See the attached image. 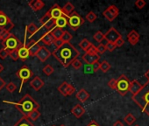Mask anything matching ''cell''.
I'll use <instances>...</instances> for the list:
<instances>
[{"label":"cell","instance_id":"6da1fadb","mask_svg":"<svg viewBox=\"0 0 149 126\" xmlns=\"http://www.w3.org/2000/svg\"><path fill=\"white\" fill-rule=\"evenodd\" d=\"M51 54L61 63L64 68H68L74 60L77 59L80 53L70 43H64L61 47L55 49Z\"/></svg>","mask_w":149,"mask_h":126},{"label":"cell","instance_id":"7a4b0ae2","mask_svg":"<svg viewBox=\"0 0 149 126\" xmlns=\"http://www.w3.org/2000/svg\"><path fill=\"white\" fill-rule=\"evenodd\" d=\"M5 103L8 104H13L14 107L18 109V110L23 115V116H26L34 109H39L40 104L29 95L26 94L18 102H8V101H4Z\"/></svg>","mask_w":149,"mask_h":126},{"label":"cell","instance_id":"3957f363","mask_svg":"<svg viewBox=\"0 0 149 126\" xmlns=\"http://www.w3.org/2000/svg\"><path fill=\"white\" fill-rule=\"evenodd\" d=\"M133 102L141 109L142 112L149 116V82L142 86L139 93L132 96Z\"/></svg>","mask_w":149,"mask_h":126},{"label":"cell","instance_id":"277c9868","mask_svg":"<svg viewBox=\"0 0 149 126\" xmlns=\"http://www.w3.org/2000/svg\"><path fill=\"white\" fill-rule=\"evenodd\" d=\"M130 83L131 82L129 81V79L125 75H121L118 79H117V82H116V91L121 95V96H125L128 92H129V89H130Z\"/></svg>","mask_w":149,"mask_h":126},{"label":"cell","instance_id":"5b68a950","mask_svg":"<svg viewBox=\"0 0 149 126\" xmlns=\"http://www.w3.org/2000/svg\"><path fill=\"white\" fill-rule=\"evenodd\" d=\"M16 75L19 78V80L21 81L20 82V87H19V93H21L22 91V88H23V85L33 75V71L26 65H24L20 69H19L17 72H16Z\"/></svg>","mask_w":149,"mask_h":126},{"label":"cell","instance_id":"8992f818","mask_svg":"<svg viewBox=\"0 0 149 126\" xmlns=\"http://www.w3.org/2000/svg\"><path fill=\"white\" fill-rule=\"evenodd\" d=\"M67 19L68 25L73 31H77V29H79L80 26L84 23V19L77 12H74L70 15L67 16Z\"/></svg>","mask_w":149,"mask_h":126},{"label":"cell","instance_id":"52a82bcc","mask_svg":"<svg viewBox=\"0 0 149 126\" xmlns=\"http://www.w3.org/2000/svg\"><path fill=\"white\" fill-rule=\"evenodd\" d=\"M2 45L3 47L5 49H6L7 51H13V50H18L21 45L22 42L18 39V37H16L14 34L11 33V35L9 36V38L7 39H6L5 41H2Z\"/></svg>","mask_w":149,"mask_h":126},{"label":"cell","instance_id":"ba28073f","mask_svg":"<svg viewBox=\"0 0 149 126\" xmlns=\"http://www.w3.org/2000/svg\"><path fill=\"white\" fill-rule=\"evenodd\" d=\"M18 55H19V59H20L22 61H25L29 56V45H28V41H27V32L26 30L25 32V38H24V41L22 42L21 46L18 49Z\"/></svg>","mask_w":149,"mask_h":126},{"label":"cell","instance_id":"9c48e42d","mask_svg":"<svg viewBox=\"0 0 149 126\" xmlns=\"http://www.w3.org/2000/svg\"><path fill=\"white\" fill-rule=\"evenodd\" d=\"M14 27V24L10 19V18L2 11H0V28L3 31L11 32V30Z\"/></svg>","mask_w":149,"mask_h":126},{"label":"cell","instance_id":"30bf717a","mask_svg":"<svg viewBox=\"0 0 149 126\" xmlns=\"http://www.w3.org/2000/svg\"><path fill=\"white\" fill-rule=\"evenodd\" d=\"M118 14H119V10H118V8L116 6H114V5L110 6H109L106 10H104V12H103L104 17L107 20H109L110 22L113 21V20L118 16Z\"/></svg>","mask_w":149,"mask_h":126},{"label":"cell","instance_id":"8fae6325","mask_svg":"<svg viewBox=\"0 0 149 126\" xmlns=\"http://www.w3.org/2000/svg\"><path fill=\"white\" fill-rule=\"evenodd\" d=\"M40 23L41 26L45 27L47 30V32L52 31L55 27V21L53 19H51V17L48 15L47 12L40 19Z\"/></svg>","mask_w":149,"mask_h":126},{"label":"cell","instance_id":"7c38bea8","mask_svg":"<svg viewBox=\"0 0 149 126\" xmlns=\"http://www.w3.org/2000/svg\"><path fill=\"white\" fill-rule=\"evenodd\" d=\"M120 37H122L121 34L114 27H111L104 34V39L107 42H111V43H115L116 40L118 39Z\"/></svg>","mask_w":149,"mask_h":126},{"label":"cell","instance_id":"4fadbf2b","mask_svg":"<svg viewBox=\"0 0 149 126\" xmlns=\"http://www.w3.org/2000/svg\"><path fill=\"white\" fill-rule=\"evenodd\" d=\"M47 13H48V15L51 17V19H53L54 21H55L56 19H58L59 18H61V17L65 16L64 13H63V12H62V10H61V7H60L59 5H57V4L54 5V6L48 10Z\"/></svg>","mask_w":149,"mask_h":126},{"label":"cell","instance_id":"5bb4252c","mask_svg":"<svg viewBox=\"0 0 149 126\" xmlns=\"http://www.w3.org/2000/svg\"><path fill=\"white\" fill-rule=\"evenodd\" d=\"M51 56V52L45 46H41L40 49L39 50V52L36 54V57L42 62H45L49 57Z\"/></svg>","mask_w":149,"mask_h":126},{"label":"cell","instance_id":"9a60e30c","mask_svg":"<svg viewBox=\"0 0 149 126\" xmlns=\"http://www.w3.org/2000/svg\"><path fill=\"white\" fill-rule=\"evenodd\" d=\"M99 59H100L99 54H89V53H85L82 56V60L86 63V65H92L93 63L98 61Z\"/></svg>","mask_w":149,"mask_h":126},{"label":"cell","instance_id":"2e32d148","mask_svg":"<svg viewBox=\"0 0 149 126\" xmlns=\"http://www.w3.org/2000/svg\"><path fill=\"white\" fill-rule=\"evenodd\" d=\"M28 45H29V54H30V56H36V54L39 52V50L40 49L41 46L39 43H37L35 40L28 41Z\"/></svg>","mask_w":149,"mask_h":126},{"label":"cell","instance_id":"e0dca14e","mask_svg":"<svg viewBox=\"0 0 149 126\" xmlns=\"http://www.w3.org/2000/svg\"><path fill=\"white\" fill-rule=\"evenodd\" d=\"M44 85H45V82L41 80V78L40 76H35L30 82V86L36 91H39Z\"/></svg>","mask_w":149,"mask_h":126},{"label":"cell","instance_id":"ac0fdd59","mask_svg":"<svg viewBox=\"0 0 149 126\" xmlns=\"http://www.w3.org/2000/svg\"><path fill=\"white\" fill-rule=\"evenodd\" d=\"M71 113L76 116L77 118H80L82 117L84 113H85V109L81 105V104H77L73 107V109H71Z\"/></svg>","mask_w":149,"mask_h":126},{"label":"cell","instance_id":"d6986e66","mask_svg":"<svg viewBox=\"0 0 149 126\" xmlns=\"http://www.w3.org/2000/svg\"><path fill=\"white\" fill-rule=\"evenodd\" d=\"M28 5L34 12L40 11L41 9H43L45 7V3L43 1H41V0H32V1L29 2Z\"/></svg>","mask_w":149,"mask_h":126},{"label":"cell","instance_id":"ffe728a7","mask_svg":"<svg viewBox=\"0 0 149 126\" xmlns=\"http://www.w3.org/2000/svg\"><path fill=\"white\" fill-rule=\"evenodd\" d=\"M127 39H128V42L132 46H135L139 42V34L135 30H132V31H131L128 33Z\"/></svg>","mask_w":149,"mask_h":126},{"label":"cell","instance_id":"44dd1931","mask_svg":"<svg viewBox=\"0 0 149 126\" xmlns=\"http://www.w3.org/2000/svg\"><path fill=\"white\" fill-rule=\"evenodd\" d=\"M76 98L80 102H85L89 98H90V94L88 93V91L84 89H80L77 95H76Z\"/></svg>","mask_w":149,"mask_h":126},{"label":"cell","instance_id":"7402d4cb","mask_svg":"<svg viewBox=\"0 0 149 126\" xmlns=\"http://www.w3.org/2000/svg\"><path fill=\"white\" fill-rule=\"evenodd\" d=\"M142 89V85L137 81V80H133L132 82H131L130 83V89H129V92L132 93V96L136 95L137 93H139L140 91V89Z\"/></svg>","mask_w":149,"mask_h":126},{"label":"cell","instance_id":"603a6c76","mask_svg":"<svg viewBox=\"0 0 149 126\" xmlns=\"http://www.w3.org/2000/svg\"><path fill=\"white\" fill-rule=\"evenodd\" d=\"M40 41H42L43 42V44H45V45H47V46H50L51 44H53L54 43V38L53 37V35H52V33H51V32H47V33H46L41 38H40Z\"/></svg>","mask_w":149,"mask_h":126},{"label":"cell","instance_id":"cb8c5ba5","mask_svg":"<svg viewBox=\"0 0 149 126\" xmlns=\"http://www.w3.org/2000/svg\"><path fill=\"white\" fill-rule=\"evenodd\" d=\"M13 126H35L26 116H22Z\"/></svg>","mask_w":149,"mask_h":126},{"label":"cell","instance_id":"d4e9b609","mask_svg":"<svg viewBox=\"0 0 149 126\" xmlns=\"http://www.w3.org/2000/svg\"><path fill=\"white\" fill-rule=\"evenodd\" d=\"M61 10H62V12H63L64 15L67 17V16L70 15L72 12H74V6H73V4H71L70 2H67V3H66V5L61 8Z\"/></svg>","mask_w":149,"mask_h":126},{"label":"cell","instance_id":"484cf974","mask_svg":"<svg viewBox=\"0 0 149 126\" xmlns=\"http://www.w3.org/2000/svg\"><path fill=\"white\" fill-rule=\"evenodd\" d=\"M68 26V19L66 16H62L55 20V27L62 29Z\"/></svg>","mask_w":149,"mask_h":126},{"label":"cell","instance_id":"4316f807","mask_svg":"<svg viewBox=\"0 0 149 126\" xmlns=\"http://www.w3.org/2000/svg\"><path fill=\"white\" fill-rule=\"evenodd\" d=\"M53 37L54 38V39H61L63 33H64V31L62 29H60V28H57V27H54L52 31H50Z\"/></svg>","mask_w":149,"mask_h":126},{"label":"cell","instance_id":"83f0119b","mask_svg":"<svg viewBox=\"0 0 149 126\" xmlns=\"http://www.w3.org/2000/svg\"><path fill=\"white\" fill-rule=\"evenodd\" d=\"M26 30L27 33H29L30 37H32L34 33H36L38 32L39 28H38V26H37L34 23H30V24L26 26Z\"/></svg>","mask_w":149,"mask_h":126},{"label":"cell","instance_id":"f1b7e54d","mask_svg":"<svg viewBox=\"0 0 149 126\" xmlns=\"http://www.w3.org/2000/svg\"><path fill=\"white\" fill-rule=\"evenodd\" d=\"M103 73H107L111 69V64L107 60H104L100 63V69H99Z\"/></svg>","mask_w":149,"mask_h":126},{"label":"cell","instance_id":"f546056e","mask_svg":"<svg viewBox=\"0 0 149 126\" xmlns=\"http://www.w3.org/2000/svg\"><path fill=\"white\" fill-rule=\"evenodd\" d=\"M91 46V42L90 40H88L87 39H84L80 43H79V46L84 51L86 52L88 50V48Z\"/></svg>","mask_w":149,"mask_h":126},{"label":"cell","instance_id":"4dcf8cb0","mask_svg":"<svg viewBox=\"0 0 149 126\" xmlns=\"http://www.w3.org/2000/svg\"><path fill=\"white\" fill-rule=\"evenodd\" d=\"M68 83L67 82H62L59 87H58V91L63 96H67V89H68Z\"/></svg>","mask_w":149,"mask_h":126},{"label":"cell","instance_id":"1f68e13d","mask_svg":"<svg viewBox=\"0 0 149 126\" xmlns=\"http://www.w3.org/2000/svg\"><path fill=\"white\" fill-rule=\"evenodd\" d=\"M40 116V112L39 111V109H34V110H33V111L27 116L28 119H29V120L31 119L32 121H36Z\"/></svg>","mask_w":149,"mask_h":126},{"label":"cell","instance_id":"d6a6232c","mask_svg":"<svg viewBox=\"0 0 149 126\" xmlns=\"http://www.w3.org/2000/svg\"><path fill=\"white\" fill-rule=\"evenodd\" d=\"M124 121H125L128 125H132V124L136 121V117H135L132 113H128V114L125 116Z\"/></svg>","mask_w":149,"mask_h":126},{"label":"cell","instance_id":"836d02e7","mask_svg":"<svg viewBox=\"0 0 149 126\" xmlns=\"http://www.w3.org/2000/svg\"><path fill=\"white\" fill-rule=\"evenodd\" d=\"M93 38H94V39H95L97 42L101 43V42L104 39V34L101 31H97V32L93 35Z\"/></svg>","mask_w":149,"mask_h":126},{"label":"cell","instance_id":"e575fe53","mask_svg":"<svg viewBox=\"0 0 149 126\" xmlns=\"http://www.w3.org/2000/svg\"><path fill=\"white\" fill-rule=\"evenodd\" d=\"M72 38H73V36L68 31H64V33L61 39L62 40L63 43H69V41L72 39Z\"/></svg>","mask_w":149,"mask_h":126},{"label":"cell","instance_id":"d590c367","mask_svg":"<svg viewBox=\"0 0 149 126\" xmlns=\"http://www.w3.org/2000/svg\"><path fill=\"white\" fill-rule=\"evenodd\" d=\"M54 72V69L51 65H49V64L47 65V66H45L44 69H43V73H44L46 75H47V76L51 75Z\"/></svg>","mask_w":149,"mask_h":126},{"label":"cell","instance_id":"8d00e7d4","mask_svg":"<svg viewBox=\"0 0 149 126\" xmlns=\"http://www.w3.org/2000/svg\"><path fill=\"white\" fill-rule=\"evenodd\" d=\"M71 65L72 67L74 69H80L82 67H83V63L80 60L78 59H76V60H74L71 63Z\"/></svg>","mask_w":149,"mask_h":126},{"label":"cell","instance_id":"74e56055","mask_svg":"<svg viewBox=\"0 0 149 126\" xmlns=\"http://www.w3.org/2000/svg\"><path fill=\"white\" fill-rule=\"evenodd\" d=\"M97 15L93 12H90L87 15H86V19L90 22V23H92L94 22L96 19H97Z\"/></svg>","mask_w":149,"mask_h":126},{"label":"cell","instance_id":"f35d334b","mask_svg":"<svg viewBox=\"0 0 149 126\" xmlns=\"http://www.w3.org/2000/svg\"><path fill=\"white\" fill-rule=\"evenodd\" d=\"M6 88L7 91L10 92V93H13V92L17 89V86H16L13 82H9L8 84H6Z\"/></svg>","mask_w":149,"mask_h":126},{"label":"cell","instance_id":"ab89813d","mask_svg":"<svg viewBox=\"0 0 149 126\" xmlns=\"http://www.w3.org/2000/svg\"><path fill=\"white\" fill-rule=\"evenodd\" d=\"M89 54H98L97 53V46H94L93 44H91V46L88 48V50L85 52Z\"/></svg>","mask_w":149,"mask_h":126},{"label":"cell","instance_id":"60d3db41","mask_svg":"<svg viewBox=\"0 0 149 126\" xmlns=\"http://www.w3.org/2000/svg\"><path fill=\"white\" fill-rule=\"evenodd\" d=\"M97 53H98V54H103V53H104L105 51H106L105 45L103 44V43H100V44L97 46Z\"/></svg>","mask_w":149,"mask_h":126},{"label":"cell","instance_id":"b9f144b4","mask_svg":"<svg viewBox=\"0 0 149 126\" xmlns=\"http://www.w3.org/2000/svg\"><path fill=\"white\" fill-rule=\"evenodd\" d=\"M8 55H9V51H7L4 47L0 49V59H1V60H5Z\"/></svg>","mask_w":149,"mask_h":126},{"label":"cell","instance_id":"7bdbcfd3","mask_svg":"<svg viewBox=\"0 0 149 126\" xmlns=\"http://www.w3.org/2000/svg\"><path fill=\"white\" fill-rule=\"evenodd\" d=\"M10 35H11V33L6 32V31H2L1 34H0V40L5 41L6 39H7L9 38Z\"/></svg>","mask_w":149,"mask_h":126},{"label":"cell","instance_id":"ee69618b","mask_svg":"<svg viewBox=\"0 0 149 126\" xmlns=\"http://www.w3.org/2000/svg\"><path fill=\"white\" fill-rule=\"evenodd\" d=\"M9 56L13 60H19V55H18V50H13L9 52Z\"/></svg>","mask_w":149,"mask_h":126},{"label":"cell","instance_id":"f6af8a7d","mask_svg":"<svg viewBox=\"0 0 149 126\" xmlns=\"http://www.w3.org/2000/svg\"><path fill=\"white\" fill-rule=\"evenodd\" d=\"M146 5V3L144 1V0H137L135 2V6L138 8V9H142L145 7V6Z\"/></svg>","mask_w":149,"mask_h":126},{"label":"cell","instance_id":"bcb514c9","mask_svg":"<svg viewBox=\"0 0 149 126\" xmlns=\"http://www.w3.org/2000/svg\"><path fill=\"white\" fill-rule=\"evenodd\" d=\"M105 48L107 51L109 52H113L115 49H116V46L114 43H111V42H107L106 45H105Z\"/></svg>","mask_w":149,"mask_h":126},{"label":"cell","instance_id":"7dc6e473","mask_svg":"<svg viewBox=\"0 0 149 126\" xmlns=\"http://www.w3.org/2000/svg\"><path fill=\"white\" fill-rule=\"evenodd\" d=\"M74 91H76V89H74V87L68 83V89H67V96L73 95L74 93Z\"/></svg>","mask_w":149,"mask_h":126},{"label":"cell","instance_id":"c3c4849f","mask_svg":"<svg viewBox=\"0 0 149 126\" xmlns=\"http://www.w3.org/2000/svg\"><path fill=\"white\" fill-rule=\"evenodd\" d=\"M91 68H92L93 73L97 72V71L99 70V69H100V63H99V61H97V62L93 63V64L91 65Z\"/></svg>","mask_w":149,"mask_h":126},{"label":"cell","instance_id":"681fc988","mask_svg":"<svg viewBox=\"0 0 149 126\" xmlns=\"http://www.w3.org/2000/svg\"><path fill=\"white\" fill-rule=\"evenodd\" d=\"M124 43H125V40H124V39H123L122 37H120L118 39H117V40H116V42H115L114 44H115L116 47H121V46L124 45Z\"/></svg>","mask_w":149,"mask_h":126},{"label":"cell","instance_id":"f907efd6","mask_svg":"<svg viewBox=\"0 0 149 126\" xmlns=\"http://www.w3.org/2000/svg\"><path fill=\"white\" fill-rule=\"evenodd\" d=\"M116 82H117L116 79H111L108 82V86L112 89H116Z\"/></svg>","mask_w":149,"mask_h":126},{"label":"cell","instance_id":"816d5d0a","mask_svg":"<svg viewBox=\"0 0 149 126\" xmlns=\"http://www.w3.org/2000/svg\"><path fill=\"white\" fill-rule=\"evenodd\" d=\"M54 46H55V47H56V49L57 48H59V47H61L64 43L62 42V40L60 39H54V43H53Z\"/></svg>","mask_w":149,"mask_h":126},{"label":"cell","instance_id":"f5cc1de1","mask_svg":"<svg viewBox=\"0 0 149 126\" xmlns=\"http://www.w3.org/2000/svg\"><path fill=\"white\" fill-rule=\"evenodd\" d=\"M84 72L85 74H91V73H93L91 65H86V66H84Z\"/></svg>","mask_w":149,"mask_h":126},{"label":"cell","instance_id":"db71d44e","mask_svg":"<svg viewBox=\"0 0 149 126\" xmlns=\"http://www.w3.org/2000/svg\"><path fill=\"white\" fill-rule=\"evenodd\" d=\"M6 82L1 77H0V91H1L4 89V87H6Z\"/></svg>","mask_w":149,"mask_h":126},{"label":"cell","instance_id":"11a10c76","mask_svg":"<svg viewBox=\"0 0 149 126\" xmlns=\"http://www.w3.org/2000/svg\"><path fill=\"white\" fill-rule=\"evenodd\" d=\"M86 126H100V124L97 123L95 120H92V121H91Z\"/></svg>","mask_w":149,"mask_h":126},{"label":"cell","instance_id":"9f6ffc18","mask_svg":"<svg viewBox=\"0 0 149 126\" xmlns=\"http://www.w3.org/2000/svg\"><path fill=\"white\" fill-rule=\"evenodd\" d=\"M113 126H124V124H123V123L121 121H117V122L114 123Z\"/></svg>","mask_w":149,"mask_h":126},{"label":"cell","instance_id":"6f0895ef","mask_svg":"<svg viewBox=\"0 0 149 126\" xmlns=\"http://www.w3.org/2000/svg\"><path fill=\"white\" fill-rule=\"evenodd\" d=\"M145 76L147 78V80H148V82H149V69L146 72V74H145Z\"/></svg>","mask_w":149,"mask_h":126},{"label":"cell","instance_id":"680465c9","mask_svg":"<svg viewBox=\"0 0 149 126\" xmlns=\"http://www.w3.org/2000/svg\"><path fill=\"white\" fill-rule=\"evenodd\" d=\"M3 70H4V66L1 64V63H0V73H2Z\"/></svg>","mask_w":149,"mask_h":126},{"label":"cell","instance_id":"91938a15","mask_svg":"<svg viewBox=\"0 0 149 126\" xmlns=\"http://www.w3.org/2000/svg\"><path fill=\"white\" fill-rule=\"evenodd\" d=\"M2 31H3V30H2L1 28H0V34H1V33H2Z\"/></svg>","mask_w":149,"mask_h":126},{"label":"cell","instance_id":"94428289","mask_svg":"<svg viewBox=\"0 0 149 126\" xmlns=\"http://www.w3.org/2000/svg\"><path fill=\"white\" fill-rule=\"evenodd\" d=\"M135 126H139V125H135Z\"/></svg>","mask_w":149,"mask_h":126},{"label":"cell","instance_id":"6125c7cd","mask_svg":"<svg viewBox=\"0 0 149 126\" xmlns=\"http://www.w3.org/2000/svg\"><path fill=\"white\" fill-rule=\"evenodd\" d=\"M61 126H64V125H61Z\"/></svg>","mask_w":149,"mask_h":126},{"label":"cell","instance_id":"be15d7a7","mask_svg":"<svg viewBox=\"0 0 149 126\" xmlns=\"http://www.w3.org/2000/svg\"><path fill=\"white\" fill-rule=\"evenodd\" d=\"M53 126H55V125H53Z\"/></svg>","mask_w":149,"mask_h":126}]
</instances>
